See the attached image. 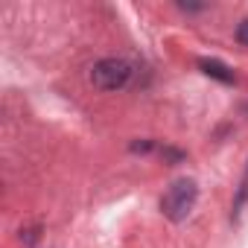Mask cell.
Masks as SVG:
<instances>
[{
  "label": "cell",
  "instance_id": "5",
  "mask_svg": "<svg viewBox=\"0 0 248 248\" xmlns=\"http://www.w3.org/2000/svg\"><path fill=\"white\" fill-rule=\"evenodd\" d=\"M164 155L172 161V164H178V161H184V152H178V149H170V146H164Z\"/></svg>",
  "mask_w": 248,
  "mask_h": 248
},
{
  "label": "cell",
  "instance_id": "2",
  "mask_svg": "<svg viewBox=\"0 0 248 248\" xmlns=\"http://www.w3.org/2000/svg\"><path fill=\"white\" fill-rule=\"evenodd\" d=\"M129 79H132V64L123 59H102L91 70V82L99 91H120L129 85Z\"/></svg>",
  "mask_w": 248,
  "mask_h": 248
},
{
  "label": "cell",
  "instance_id": "1",
  "mask_svg": "<svg viewBox=\"0 0 248 248\" xmlns=\"http://www.w3.org/2000/svg\"><path fill=\"white\" fill-rule=\"evenodd\" d=\"M196 202H199V184L193 178H175L161 199V213L170 222H184L193 213Z\"/></svg>",
  "mask_w": 248,
  "mask_h": 248
},
{
  "label": "cell",
  "instance_id": "4",
  "mask_svg": "<svg viewBox=\"0 0 248 248\" xmlns=\"http://www.w3.org/2000/svg\"><path fill=\"white\" fill-rule=\"evenodd\" d=\"M236 41H239L242 47H248V18L239 21V27H236Z\"/></svg>",
  "mask_w": 248,
  "mask_h": 248
},
{
  "label": "cell",
  "instance_id": "7",
  "mask_svg": "<svg viewBox=\"0 0 248 248\" xmlns=\"http://www.w3.org/2000/svg\"><path fill=\"white\" fill-rule=\"evenodd\" d=\"M21 239H24V242H35V239H38V231L32 228V231H27V233H21Z\"/></svg>",
  "mask_w": 248,
  "mask_h": 248
},
{
  "label": "cell",
  "instance_id": "6",
  "mask_svg": "<svg viewBox=\"0 0 248 248\" xmlns=\"http://www.w3.org/2000/svg\"><path fill=\"white\" fill-rule=\"evenodd\" d=\"M152 146H155L152 140H143V143H132V152H149Z\"/></svg>",
  "mask_w": 248,
  "mask_h": 248
},
{
  "label": "cell",
  "instance_id": "3",
  "mask_svg": "<svg viewBox=\"0 0 248 248\" xmlns=\"http://www.w3.org/2000/svg\"><path fill=\"white\" fill-rule=\"evenodd\" d=\"M199 67H202L204 76H210V79H216L222 85H233V70L225 62H219V59H199Z\"/></svg>",
  "mask_w": 248,
  "mask_h": 248
}]
</instances>
